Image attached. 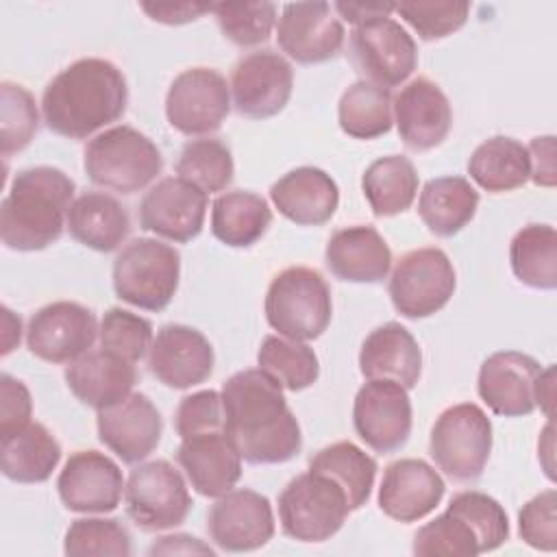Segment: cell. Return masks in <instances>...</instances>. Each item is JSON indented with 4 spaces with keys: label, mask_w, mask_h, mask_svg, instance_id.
<instances>
[{
    "label": "cell",
    "mask_w": 557,
    "mask_h": 557,
    "mask_svg": "<svg viewBox=\"0 0 557 557\" xmlns=\"http://www.w3.org/2000/svg\"><path fill=\"white\" fill-rule=\"evenodd\" d=\"M224 426L248 463H285L302 448V433L281 383L261 368L239 370L222 385Z\"/></svg>",
    "instance_id": "6da1fadb"
},
{
    "label": "cell",
    "mask_w": 557,
    "mask_h": 557,
    "mask_svg": "<svg viewBox=\"0 0 557 557\" xmlns=\"http://www.w3.org/2000/svg\"><path fill=\"white\" fill-rule=\"evenodd\" d=\"M128 104L122 70L107 59L85 57L61 70L44 89L46 126L70 139H85L117 122Z\"/></svg>",
    "instance_id": "7a4b0ae2"
},
{
    "label": "cell",
    "mask_w": 557,
    "mask_h": 557,
    "mask_svg": "<svg viewBox=\"0 0 557 557\" xmlns=\"http://www.w3.org/2000/svg\"><path fill=\"white\" fill-rule=\"evenodd\" d=\"M76 185L59 168L35 165L20 170L0 205V239L20 252L44 250L67 226Z\"/></svg>",
    "instance_id": "3957f363"
},
{
    "label": "cell",
    "mask_w": 557,
    "mask_h": 557,
    "mask_svg": "<svg viewBox=\"0 0 557 557\" xmlns=\"http://www.w3.org/2000/svg\"><path fill=\"white\" fill-rule=\"evenodd\" d=\"M83 168L94 185L117 194H137L163 170L157 144L133 126H111L85 146Z\"/></svg>",
    "instance_id": "277c9868"
},
{
    "label": "cell",
    "mask_w": 557,
    "mask_h": 557,
    "mask_svg": "<svg viewBox=\"0 0 557 557\" xmlns=\"http://www.w3.org/2000/svg\"><path fill=\"white\" fill-rule=\"evenodd\" d=\"M263 311L268 324L278 335L296 342L318 339L333 318L329 283L313 268H285L272 278Z\"/></svg>",
    "instance_id": "5b68a950"
},
{
    "label": "cell",
    "mask_w": 557,
    "mask_h": 557,
    "mask_svg": "<svg viewBox=\"0 0 557 557\" xmlns=\"http://www.w3.org/2000/svg\"><path fill=\"white\" fill-rule=\"evenodd\" d=\"M178 276V250L152 237L128 242L113 261V289L117 298L146 311H163L172 302Z\"/></svg>",
    "instance_id": "8992f818"
},
{
    "label": "cell",
    "mask_w": 557,
    "mask_h": 557,
    "mask_svg": "<svg viewBox=\"0 0 557 557\" xmlns=\"http://www.w3.org/2000/svg\"><path fill=\"white\" fill-rule=\"evenodd\" d=\"M350 513L346 492L324 472L307 470L278 494V520L287 537L305 544L331 540Z\"/></svg>",
    "instance_id": "52a82bcc"
},
{
    "label": "cell",
    "mask_w": 557,
    "mask_h": 557,
    "mask_svg": "<svg viewBox=\"0 0 557 557\" xmlns=\"http://www.w3.org/2000/svg\"><path fill=\"white\" fill-rule=\"evenodd\" d=\"M429 453L453 481L468 483L483 474L492 453V422L474 403L444 409L431 429Z\"/></svg>",
    "instance_id": "ba28073f"
},
{
    "label": "cell",
    "mask_w": 557,
    "mask_h": 557,
    "mask_svg": "<svg viewBox=\"0 0 557 557\" xmlns=\"http://www.w3.org/2000/svg\"><path fill=\"white\" fill-rule=\"evenodd\" d=\"M457 287L453 261L442 248H416L405 252L387 283L394 309L411 320L429 318L444 309Z\"/></svg>",
    "instance_id": "9c48e42d"
},
{
    "label": "cell",
    "mask_w": 557,
    "mask_h": 557,
    "mask_svg": "<svg viewBox=\"0 0 557 557\" xmlns=\"http://www.w3.org/2000/svg\"><path fill=\"white\" fill-rule=\"evenodd\" d=\"M126 516L144 531H165L185 522L191 496L183 474L165 459L139 463L124 487Z\"/></svg>",
    "instance_id": "30bf717a"
},
{
    "label": "cell",
    "mask_w": 557,
    "mask_h": 557,
    "mask_svg": "<svg viewBox=\"0 0 557 557\" xmlns=\"http://www.w3.org/2000/svg\"><path fill=\"white\" fill-rule=\"evenodd\" d=\"M350 59L363 81L383 89L403 85L418 65V46L400 22L376 17L350 33Z\"/></svg>",
    "instance_id": "8fae6325"
},
{
    "label": "cell",
    "mask_w": 557,
    "mask_h": 557,
    "mask_svg": "<svg viewBox=\"0 0 557 557\" xmlns=\"http://www.w3.org/2000/svg\"><path fill=\"white\" fill-rule=\"evenodd\" d=\"M231 87L213 67L183 70L165 94V117L187 137L215 133L231 111Z\"/></svg>",
    "instance_id": "7c38bea8"
},
{
    "label": "cell",
    "mask_w": 557,
    "mask_h": 557,
    "mask_svg": "<svg viewBox=\"0 0 557 557\" xmlns=\"http://www.w3.org/2000/svg\"><path fill=\"white\" fill-rule=\"evenodd\" d=\"M411 400L407 387L389 379H368L352 403V426L376 453L403 448L411 435Z\"/></svg>",
    "instance_id": "4fadbf2b"
},
{
    "label": "cell",
    "mask_w": 557,
    "mask_h": 557,
    "mask_svg": "<svg viewBox=\"0 0 557 557\" xmlns=\"http://www.w3.org/2000/svg\"><path fill=\"white\" fill-rule=\"evenodd\" d=\"M231 100L239 115L265 120L285 109L294 89L292 63L276 50L244 54L231 72Z\"/></svg>",
    "instance_id": "5bb4252c"
},
{
    "label": "cell",
    "mask_w": 557,
    "mask_h": 557,
    "mask_svg": "<svg viewBox=\"0 0 557 557\" xmlns=\"http://www.w3.org/2000/svg\"><path fill=\"white\" fill-rule=\"evenodd\" d=\"M91 309L72 300H57L37 309L26 326L28 350L48 363H72L91 350L98 337Z\"/></svg>",
    "instance_id": "9a60e30c"
},
{
    "label": "cell",
    "mask_w": 557,
    "mask_h": 557,
    "mask_svg": "<svg viewBox=\"0 0 557 557\" xmlns=\"http://www.w3.org/2000/svg\"><path fill=\"white\" fill-rule=\"evenodd\" d=\"M211 542L226 553H250L274 535L270 500L255 490H231L215 498L207 513Z\"/></svg>",
    "instance_id": "2e32d148"
},
{
    "label": "cell",
    "mask_w": 557,
    "mask_h": 557,
    "mask_svg": "<svg viewBox=\"0 0 557 557\" xmlns=\"http://www.w3.org/2000/svg\"><path fill=\"white\" fill-rule=\"evenodd\" d=\"M209 198L181 176L154 183L139 202V224L168 242L185 244L200 235Z\"/></svg>",
    "instance_id": "e0dca14e"
},
{
    "label": "cell",
    "mask_w": 557,
    "mask_h": 557,
    "mask_svg": "<svg viewBox=\"0 0 557 557\" xmlns=\"http://www.w3.org/2000/svg\"><path fill=\"white\" fill-rule=\"evenodd\" d=\"M542 366L524 352H492L479 368L476 392L487 409L503 418L529 416L537 407Z\"/></svg>",
    "instance_id": "ac0fdd59"
},
{
    "label": "cell",
    "mask_w": 557,
    "mask_h": 557,
    "mask_svg": "<svg viewBox=\"0 0 557 557\" xmlns=\"http://www.w3.org/2000/svg\"><path fill=\"white\" fill-rule=\"evenodd\" d=\"M344 39V24L329 2H289L276 20L278 48L302 65L333 59Z\"/></svg>",
    "instance_id": "d6986e66"
},
{
    "label": "cell",
    "mask_w": 557,
    "mask_h": 557,
    "mask_svg": "<svg viewBox=\"0 0 557 557\" xmlns=\"http://www.w3.org/2000/svg\"><path fill=\"white\" fill-rule=\"evenodd\" d=\"M124 487L120 466L98 450L72 453L57 479L61 503L76 513L113 511L122 500Z\"/></svg>",
    "instance_id": "ffe728a7"
},
{
    "label": "cell",
    "mask_w": 557,
    "mask_h": 557,
    "mask_svg": "<svg viewBox=\"0 0 557 557\" xmlns=\"http://www.w3.org/2000/svg\"><path fill=\"white\" fill-rule=\"evenodd\" d=\"M392 115L403 144L416 152L440 146L453 126V109L446 94L426 76L400 87L392 98Z\"/></svg>",
    "instance_id": "44dd1931"
},
{
    "label": "cell",
    "mask_w": 557,
    "mask_h": 557,
    "mask_svg": "<svg viewBox=\"0 0 557 557\" xmlns=\"http://www.w3.org/2000/svg\"><path fill=\"white\" fill-rule=\"evenodd\" d=\"M213 346L194 326L165 324L157 331L148 350L150 372L172 389H189L213 372Z\"/></svg>",
    "instance_id": "7402d4cb"
},
{
    "label": "cell",
    "mask_w": 557,
    "mask_h": 557,
    "mask_svg": "<svg viewBox=\"0 0 557 557\" xmlns=\"http://www.w3.org/2000/svg\"><path fill=\"white\" fill-rule=\"evenodd\" d=\"M98 440L124 463L144 461L161 442L163 420L146 394L131 392L124 400L96 416Z\"/></svg>",
    "instance_id": "603a6c76"
},
{
    "label": "cell",
    "mask_w": 557,
    "mask_h": 557,
    "mask_svg": "<svg viewBox=\"0 0 557 557\" xmlns=\"http://www.w3.org/2000/svg\"><path fill=\"white\" fill-rule=\"evenodd\" d=\"M444 492V479L431 463L405 457L385 468L379 487V507L387 518L409 524L426 518L440 505Z\"/></svg>",
    "instance_id": "cb8c5ba5"
},
{
    "label": "cell",
    "mask_w": 557,
    "mask_h": 557,
    "mask_svg": "<svg viewBox=\"0 0 557 557\" xmlns=\"http://www.w3.org/2000/svg\"><path fill=\"white\" fill-rule=\"evenodd\" d=\"M176 461L191 487L207 498H218L231 492L242 479L244 459L226 429L205 431L181 440Z\"/></svg>",
    "instance_id": "d4e9b609"
},
{
    "label": "cell",
    "mask_w": 557,
    "mask_h": 557,
    "mask_svg": "<svg viewBox=\"0 0 557 557\" xmlns=\"http://www.w3.org/2000/svg\"><path fill=\"white\" fill-rule=\"evenodd\" d=\"M270 200L289 222L300 226H320L335 215L339 187L329 172L302 165L272 183Z\"/></svg>",
    "instance_id": "484cf974"
},
{
    "label": "cell",
    "mask_w": 557,
    "mask_h": 557,
    "mask_svg": "<svg viewBox=\"0 0 557 557\" xmlns=\"http://www.w3.org/2000/svg\"><path fill=\"white\" fill-rule=\"evenodd\" d=\"M65 383L83 405L100 411L131 394L137 383V370L133 361L100 348L67 363Z\"/></svg>",
    "instance_id": "4316f807"
},
{
    "label": "cell",
    "mask_w": 557,
    "mask_h": 557,
    "mask_svg": "<svg viewBox=\"0 0 557 557\" xmlns=\"http://www.w3.org/2000/svg\"><path fill=\"white\" fill-rule=\"evenodd\" d=\"M331 274L348 283H381L392 268V250L374 226L355 224L331 235L324 250Z\"/></svg>",
    "instance_id": "83f0119b"
},
{
    "label": "cell",
    "mask_w": 557,
    "mask_h": 557,
    "mask_svg": "<svg viewBox=\"0 0 557 557\" xmlns=\"http://www.w3.org/2000/svg\"><path fill=\"white\" fill-rule=\"evenodd\" d=\"M359 370L366 379H389L411 389L422 374V350L403 324L385 322L363 339Z\"/></svg>",
    "instance_id": "f1b7e54d"
},
{
    "label": "cell",
    "mask_w": 557,
    "mask_h": 557,
    "mask_svg": "<svg viewBox=\"0 0 557 557\" xmlns=\"http://www.w3.org/2000/svg\"><path fill=\"white\" fill-rule=\"evenodd\" d=\"M67 231L91 250L113 252L128 237L131 218L117 198L104 191H85L67 211Z\"/></svg>",
    "instance_id": "f546056e"
},
{
    "label": "cell",
    "mask_w": 557,
    "mask_h": 557,
    "mask_svg": "<svg viewBox=\"0 0 557 557\" xmlns=\"http://www.w3.org/2000/svg\"><path fill=\"white\" fill-rule=\"evenodd\" d=\"M479 209V191L463 176H440L424 183L418 215L437 237H453L468 226Z\"/></svg>",
    "instance_id": "4dcf8cb0"
},
{
    "label": "cell",
    "mask_w": 557,
    "mask_h": 557,
    "mask_svg": "<svg viewBox=\"0 0 557 557\" xmlns=\"http://www.w3.org/2000/svg\"><path fill=\"white\" fill-rule=\"evenodd\" d=\"M0 442V470L15 483H44L61 461V444L41 422H28Z\"/></svg>",
    "instance_id": "1f68e13d"
},
{
    "label": "cell",
    "mask_w": 557,
    "mask_h": 557,
    "mask_svg": "<svg viewBox=\"0 0 557 557\" xmlns=\"http://www.w3.org/2000/svg\"><path fill=\"white\" fill-rule=\"evenodd\" d=\"M272 222L268 200L255 191L233 189L220 194L211 205V233L231 248L257 244Z\"/></svg>",
    "instance_id": "d6a6232c"
},
{
    "label": "cell",
    "mask_w": 557,
    "mask_h": 557,
    "mask_svg": "<svg viewBox=\"0 0 557 557\" xmlns=\"http://www.w3.org/2000/svg\"><path fill=\"white\" fill-rule=\"evenodd\" d=\"M468 174L490 194L513 191L529 181V150L513 137L494 135L474 148L468 159Z\"/></svg>",
    "instance_id": "836d02e7"
},
{
    "label": "cell",
    "mask_w": 557,
    "mask_h": 557,
    "mask_svg": "<svg viewBox=\"0 0 557 557\" xmlns=\"http://www.w3.org/2000/svg\"><path fill=\"white\" fill-rule=\"evenodd\" d=\"M418 172L403 154H387L372 161L363 176L361 189L376 218H392L407 211L418 194Z\"/></svg>",
    "instance_id": "e575fe53"
},
{
    "label": "cell",
    "mask_w": 557,
    "mask_h": 557,
    "mask_svg": "<svg viewBox=\"0 0 557 557\" xmlns=\"http://www.w3.org/2000/svg\"><path fill=\"white\" fill-rule=\"evenodd\" d=\"M513 276L533 289L557 287V231L550 224H527L509 244Z\"/></svg>",
    "instance_id": "d590c367"
},
{
    "label": "cell",
    "mask_w": 557,
    "mask_h": 557,
    "mask_svg": "<svg viewBox=\"0 0 557 557\" xmlns=\"http://www.w3.org/2000/svg\"><path fill=\"white\" fill-rule=\"evenodd\" d=\"M309 470H318L335 479L346 492L350 511H357L368 503L376 479V461L352 442L324 446L309 459Z\"/></svg>",
    "instance_id": "8d00e7d4"
},
{
    "label": "cell",
    "mask_w": 557,
    "mask_h": 557,
    "mask_svg": "<svg viewBox=\"0 0 557 557\" xmlns=\"http://www.w3.org/2000/svg\"><path fill=\"white\" fill-rule=\"evenodd\" d=\"M339 128L355 139H376L394 124L392 94L368 81H355L344 89L337 104Z\"/></svg>",
    "instance_id": "74e56055"
},
{
    "label": "cell",
    "mask_w": 557,
    "mask_h": 557,
    "mask_svg": "<svg viewBox=\"0 0 557 557\" xmlns=\"http://www.w3.org/2000/svg\"><path fill=\"white\" fill-rule=\"evenodd\" d=\"M257 366L289 392L307 389L320 376V361L313 348L307 346V342L287 339L283 335L263 337Z\"/></svg>",
    "instance_id": "f35d334b"
},
{
    "label": "cell",
    "mask_w": 557,
    "mask_h": 557,
    "mask_svg": "<svg viewBox=\"0 0 557 557\" xmlns=\"http://www.w3.org/2000/svg\"><path fill=\"white\" fill-rule=\"evenodd\" d=\"M176 174L205 194L224 191L235 174L233 154L215 137L189 139L176 159Z\"/></svg>",
    "instance_id": "ab89813d"
},
{
    "label": "cell",
    "mask_w": 557,
    "mask_h": 557,
    "mask_svg": "<svg viewBox=\"0 0 557 557\" xmlns=\"http://www.w3.org/2000/svg\"><path fill=\"white\" fill-rule=\"evenodd\" d=\"M411 550L420 557H474L483 553L472 524L453 507L418 529Z\"/></svg>",
    "instance_id": "60d3db41"
},
{
    "label": "cell",
    "mask_w": 557,
    "mask_h": 557,
    "mask_svg": "<svg viewBox=\"0 0 557 557\" xmlns=\"http://www.w3.org/2000/svg\"><path fill=\"white\" fill-rule=\"evenodd\" d=\"M63 553L72 557H128L133 540L117 518H78L65 531Z\"/></svg>",
    "instance_id": "b9f144b4"
},
{
    "label": "cell",
    "mask_w": 557,
    "mask_h": 557,
    "mask_svg": "<svg viewBox=\"0 0 557 557\" xmlns=\"http://www.w3.org/2000/svg\"><path fill=\"white\" fill-rule=\"evenodd\" d=\"M0 152L9 157L24 150L39 126L35 98L17 83L2 81L0 85Z\"/></svg>",
    "instance_id": "7bdbcfd3"
},
{
    "label": "cell",
    "mask_w": 557,
    "mask_h": 557,
    "mask_svg": "<svg viewBox=\"0 0 557 557\" xmlns=\"http://www.w3.org/2000/svg\"><path fill=\"white\" fill-rule=\"evenodd\" d=\"M226 39L242 48L270 39L276 26V4L272 2H224L211 11Z\"/></svg>",
    "instance_id": "ee69618b"
},
{
    "label": "cell",
    "mask_w": 557,
    "mask_h": 557,
    "mask_svg": "<svg viewBox=\"0 0 557 557\" xmlns=\"http://www.w3.org/2000/svg\"><path fill=\"white\" fill-rule=\"evenodd\" d=\"M98 339L104 350L137 363L150 350L154 335L146 318L122 307H111L100 320Z\"/></svg>",
    "instance_id": "f6af8a7d"
},
{
    "label": "cell",
    "mask_w": 557,
    "mask_h": 557,
    "mask_svg": "<svg viewBox=\"0 0 557 557\" xmlns=\"http://www.w3.org/2000/svg\"><path fill=\"white\" fill-rule=\"evenodd\" d=\"M394 11L400 13V17L418 33L420 39L433 41L444 39L459 30L468 15H470V2L463 0H435V2H420L409 0L394 4Z\"/></svg>",
    "instance_id": "bcb514c9"
},
{
    "label": "cell",
    "mask_w": 557,
    "mask_h": 557,
    "mask_svg": "<svg viewBox=\"0 0 557 557\" xmlns=\"http://www.w3.org/2000/svg\"><path fill=\"white\" fill-rule=\"evenodd\" d=\"M448 507L459 511L472 524L483 553L496 550L507 542L509 518L496 498L476 490H468V492L455 494Z\"/></svg>",
    "instance_id": "7dc6e473"
},
{
    "label": "cell",
    "mask_w": 557,
    "mask_h": 557,
    "mask_svg": "<svg viewBox=\"0 0 557 557\" xmlns=\"http://www.w3.org/2000/svg\"><path fill=\"white\" fill-rule=\"evenodd\" d=\"M518 533L524 544L553 553L557 548V492L544 490L522 505L518 513Z\"/></svg>",
    "instance_id": "c3c4849f"
},
{
    "label": "cell",
    "mask_w": 557,
    "mask_h": 557,
    "mask_svg": "<svg viewBox=\"0 0 557 557\" xmlns=\"http://www.w3.org/2000/svg\"><path fill=\"white\" fill-rule=\"evenodd\" d=\"M174 426H176V433L181 435V440L196 435V433H205V431L226 429L220 392L200 389L189 396H183L176 407Z\"/></svg>",
    "instance_id": "681fc988"
},
{
    "label": "cell",
    "mask_w": 557,
    "mask_h": 557,
    "mask_svg": "<svg viewBox=\"0 0 557 557\" xmlns=\"http://www.w3.org/2000/svg\"><path fill=\"white\" fill-rule=\"evenodd\" d=\"M33 416V398L28 387L11 376L2 374L0 376V440H7L22 431Z\"/></svg>",
    "instance_id": "f907efd6"
},
{
    "label": "cell",
    "mask_w": 557,
    "mask_h": 557,
    "mask_svg": "<svg viewBox=\"0 0 557 557\" xmlns=\"http://www.w3.org/2000/svg\"><path fill=\"white\" fill-rule=\"evenodd\" d=\"M529 150V163H531V174L529 178L540 185V187H555V137L553 135H542L533 137L531 144L527 146Z\"/></svg>",
    "instance_id": "816d5d0a"
},
{
    "label": "cell",
    "mask_w": 557,
    "mask_h": 557,
    "mask_svg": "<svg viewBox=\"0 0 557 557\" xmlns=\"http://www.w3.org/2000/svg\"><path fill=\"white\" fill-rule=\"evenodd\" d=\"M144 13H148L150 20L161 24H187L198 20L205 13H211V4H198V2H141Z\"/></svg>",
    "instance_id": "f5cc1de1"
},
{
    "label": "cell",
    "mask_w": 557,
    "mask_h": 557,
    "mask_svg": "<svg viewBox=\"0 0 557 557\" xmlns=\"http://www.w3.org/2000/svg\"><path fill=\"white\" fill-rule=\"evenodd\" d=\"M213 555V548L209 544H202L198 537L176 533V535H163L159 537L150 548L148 555Z\"/></svg>",
    "instance_id": "db71d44e"
},
{
    "label": "cell",
    "mask_w": 557,
    "mask_h": 557,
    "mask_svg": "<svg viewBox=\"0 0 557 557\" xmlns=\"http://www.w3.org/2000/svg\"><path fill=\"white\" fill-rule=\"evenodd\" d=\"M333 9L346 22L359 26V24L376 20V17H389L394 11V4H389V2H335Z\"/></svg>",
    "instance_id": "11a10c76"
},
{
    "label": "cell",
    "mask_w": 557,
    "mask_h": 557,
    "mask_svg": "<svg viewBox=\"0 0 557 557\" xmlns=\"http://www.w3.org/2000/svg\"><path fill=\"white\" fill-rule=\"evenodd\" d=\"M553 398H555V368H542L540 381H537V407L546 413V418H553Z\"/></svg>",
    "instance_id": "9f6ffc18"
},
{
    "label": "cell",
    "mask_w": 557,
    "mask_h": 557,
    "mask_svg": "<svg viewBox=\"0 0 557 557\" xmlns=\"http://www.w3.org/2000/svg\"><path fill=\"white\" fill-rule=\"evenodd\" d=\"M2 355H9L22 337V322L9 307H2Z\"/></svg>",
    "instance_id": "6f0895ef"
}]
</instances>
